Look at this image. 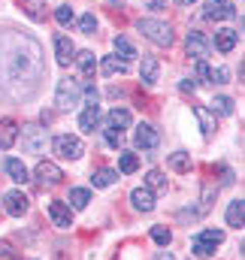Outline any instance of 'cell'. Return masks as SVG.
I'll list each match as a JSON object with an SVG mask.
<instances>
[{
	"label": "cell",
	"mask_w": 245,
	"mask_h": 260,
	"mask_svg": "<svg viewBox=\"0 0 245 260\" xmlns=\"http://www.w3.org/2000/svg\"><path fill=\"white\" fill-rule=\"evenodd\" d=\"M55 18H58V24L70 27V24H73V9H70V6H58V9H55Z\"/></svg>",
	"instance_id": "cell-34"
},
{
	"label": "cell",
	"mask_w": 245,
	"mask_h": 260,
	"mask_svg": "<svg viewBox=\"0 0 245 260\" xmlns=\"http://www.w3.org/2000/svg\"><path fill=\"white\" fill-rule=\"evenodd\" d=\"M145 185H148V191H167V176L161 170H151L145 176Z\"/></svg>",
	"instance_id": "cell-27"
},
{
	"label": "cell",
	"mask_w": 245,
	"mask_h": 260,
	"mask_svg": "<svg viewBox=\"0 0 245 260\" xmlns=\"http://www.w3.org/2000/svg\"><path fill=\"white\" fill-rule=\"evenodd\" d=\"M106 121H109V127H115V130H124V127H130V112L127 109H112L109 115H106Z\"/></svg>",
	"instance_id": "cell-23"
},
{
	"label": "cell",
	"mask_w": 245,
	"mask_h": 260,
	"mask_svg": "<svg viewBox=\"0 0 245 260\" xmlns=\"http://www.w3.org/2000/svg\"><path fill=\"white\" fill-rule=\"evenodd\" d=\"M209 76H212L209 64H206V61H197V79H200L203 85H209Z\"/></svg>",
	"instance_id": "cell-36"
},
{
	"label": "cell",
	"mask_w": 245,
	"mask_h": 260,
	"mask_svg": "<svg viewBox=\"0 0 245 260\" xmlns=\"http://www.w3.org/2000/svg\"><path fill=\"white\" fill-rule=\"evenodd\" d=\"M203 15H206L209 21H227V18H233V15H236V9H233V3H230V0H209Z\"/></svg>",
	"instance_id": "cell-5"
},
{
	"label": "cell",
	"mask_w": 245,
	"mask_h": 260,
	"mask_svg": "<svg viewBox=\"0 0 245 260\" xmlns=\"http://www.w3.org/2000/svg\"><path fill=\"white\" fill-rule=\"evenodd\" d=\"M55 58H58V64L67 67L76 61V46L70 43V37H64V34H58L55 37Z\"/></svg>",
	"instance_id": "cell-9"
},
{
	"label": "cell",
	"mask_w": 245,
	"mask_h": 260,
	"mask_svg": "<svg viewBox=\"0 0 245 260\" xmlns=\"http://www.w3.org/2000/svg\"><path fill=\"white\" fill-rule=\"evenodd\" d=\"M194 115H197L203 133H215V112H209L206 106H194Z\"/></svg>",
	"instance_id": "cell-22"
},
{
	"label": "cell",
	"mask_w": 245,
	"mask_h": 260,
	"mask_svg": "<svg viewBox=\"0 0 245 260\" xmlns=\"http://www.w3.org/2000/svg\"><path fill=\"white\" fill-rule=\"evenodd\" d=\"M82 97H85V103H88V106H97V100H100V94H97V88H94V85H82Z\"/></svg>",
	"instance_id": "cell-35"
},
{
	"label": "cell",
	"mask_w": 245,
	"mask_h": 260,
	"mask_svg": "<svg viewBox=\"0 0 245 260\" xmlns=\"http://www.w3.org/2000/svg\"><path fill=\"white\" fill-rule=\"evenodd\" d=\"M3 203H6V212L12 215V218H21L24 212H27V197L21 194V191H9V194L3 197Z\"/></svg>",
	"instance_id": "cell-11"
},
{
	"label": "cell",
	"mask_w": 245,
	"mask_h": 260,
	"mask_svg": "<svg viewBox=\"0 0 245 260\" xmlns=\"http://www.w3.org/2000/svg\"><path fill=\"white\" fill-rule=\"evenodd\" d=\"M115 179H118V170L103 167V170H97V173L91 176V185H94V188H109V185H115Z\"/></svg>",
	"instance_id": "cell-20"
},
{
	"label": "cell",
	"mask_w": 245,
	"mask_h": 260,
	"mask_svg": "<svg viewBox=\"0 0 245 260\" xmlns=\"http://www.w3.org/2000/svg\"><path fill=\"white\" fill-rule=\"evenodd\" d=\"M15 139H18V124H15L12 118H3V121H0V148H3V151L12 148Z\"/></svg>",
	"instance_id": "cell-13"
},
{
	"label": "cell",
	"mask_w": 245,
	"mask_h": 260,
	"mask_svg": "<svg viewBox=\"0 0 245 260\" xmlns=\"http://www.w3.org/2000/svg\"><path fill=\"white\" fill-rule=\"evenodd\" d=\"M100 73H103V76H115V73L121 76V73H127V64L118 61V58H103V61H100Z\"/></svg>",
	"instance_id": "cell-24"
},
{
	"label": "cell",
	"mask_w": 245,
	"mask_h": 260,
	"mask_svg": "<svg viewBox=\"0 0 245 260\" xmlns=\"http://www.w3.org/2000/svg\"><path fill=\"white\" fill-rule=\"evenodd\" d=\"M49 218H52V224L55 227H61V230H70L73 227V212H70V206L67 203H49Z\"/></svg>",
	"instance_id": "cell-8"
},
{
	"label": "cell",
	"mask_w": 245,
	"mask_h": 260,
	"mask_svg": "<svg viewBox=\"0 0 245 260\" xmlns=\"http://www.w3.org/2000/svg\"><path fill=\"white\" fill-rule=\"evenodd\" d=\"M133 142H136V148H142V151H155L158 142H161V136H158V130L151 127V124H139L136 133H133Z\"/></svg>",
	"instance_id": "cell-7"
},
{
	"label": "cell",
	"mask_w": 245,
	"mask_h": 260,
	"mask_svg": "<svg viewBox=\"0 0 245 260\" xmlns=\"http://www.w3.org/2000/svg\"><path fill=\"white\" fill-rule=\"evenodd\" d=\"M109 3H121V0H109Z\"/></svg>",
	"instance_id": "cell-43"
},
{
	"label": "cell",
	"mask_w": 245,
	"mask_h": 260,
	"mask_svg": "<svg viewBox=\"0 0 245 260\" xmlns=\"http://www.w3.org/2000/svg\"><path fill=\"white\" fill-rule=\"evenodd\" d=\"M170 167H173L176 173H188V170H191V154H188V151H173V154H170Z\"/></svg>",
	"instance_id": "cell-26"
},
{
	"label": "cell",
	"mask_w": 245,
	"mask_h": 260,
	"mask_svg": "<svg viewBox=\"0 0 245 260\" xmlns=\"http://www.w3.org/2000/svg\"><path fill=\"white\" fill-rule=\"evenodd\" d=\"M158 73H161V67L155 58H142V67H139V79L145 82V85H155L158 82Z\"/></svg>",
	"instance_id": "cell-19"
},
{
	"label": "cell",
	"mask_w": 245,
	"mask_h": 260,
	"mask_svg": "<svg viewBox=\"0 0 245 260\" xmlns=\"http://www.w3.org/2000/svg\"><path fill=\"white\" fill-rule=\"evenodd\" d=\"M236 40H239V34L236 30H230V27H221L218 34H215V46H218V52H233V46H236Z\"/></svg>",
	"instance_id": "cell-15"
},
{
	"label": "cell",
	"mask_w": 245,
	"mask_h": 260,
	"mask_svg": "<svg viewBox=\"0 0 245 260\" xmlns=\"http://www.w3.org/2000/svg\"><path fill=\"white\" fill-rule=\"evenodd\" d=\"M197 239H203V242H212V245H221V242H224V230H215V227H206L203 233H197Z\"/></svg>",
	"instance_id": "cell-31"
},
{
	"label": "cell",
	"mask_w": 245,
	"mask_h": 260,
	"mask_svg": "<svg viewBox=\"0 0 245 260\" xmlns=\"http://www.w3.org/2000/svg\"><path fill=\"white\" fill-rule=\"evenodd\" d=\"M37 179L43 182V185H49V188H55V185H61L64 173L55 167V164H49V160H40L37 164Z\"/></svg>",
	"instance_id": "cell-10"
},
{
	"label": "cell",
	"mask_w": 245,
	"mask_h": 260,
	"mask_svg": "<svg viewBox=\"0 0 245 260\" xmlns=\"http://www.w3.org/2000/svg\"><path fill=\"white\" fill-rule=\"evenodd\" d=\"M118 170H121V173H136V170H139V157H136L133 151H121V154H118Z\"/></svg>",
	"instance_id": "cell-25"
},
{
	"label": "cell",
	"mask_w": 245,
	"mask_h": 260,
	"mask_svg": "<svg viewBox=\"0 0 245 260\" xmlns=\"http://www.w3.org/2000/svg\"><path fill=\"white\" fill-rule=\"evenodd\" d=\"M136 27H139V34L148 37L151 43H158V46H173V27H170L167 21H158V18H139Z\"/></svg>",
	"instance_id": "cell-1"
},
{
	"label": "cell",
	"mask_w": 245,
	"mask_h": 260,
	"mask_svg": "<svg viewBox=\"0 0 245 260\" xmlns=\"http://www.w3.org/2000/svg\"><path fill=\"white\" fill-rule=\"evenodd\" d=\"M112 46H115V58H121L124 64H127V61H133V58H139V55H136V49H133V43H130L127 37H115V43H112Z\"/></svg>",
	"instance_id": "cell-18"
},
{
	"label": "cell",
	"mask_w": 245,
	"mask_h": 260,
	"mask_svg": "<svg viewBox=\"0 0 245 260\" xmlns=\"http://www.w3.org/2000/svg\"><path fill=\"white\" fill-rule=\"evenodd\" d=\"M151 239H155L158 245H170V242H173V233H170L167 227H155V230H151Z\"/></svg>",
	"instance_id": "cell-33"
},
{
	"label": "cell",
	"mask_w": 245,
	"mask_h": 260,
	"mask_svg": "<svg viewBox=\"0 0 245 260\" xmlns=\"http://www.w3.org/2000/svg\"><path fill=\"white\" fill-rule=\"evenodd\" d=\"M106 142H109L112 148H118V145H121V130H115V127H106Z\"/></svg>",
	"instance_id": "cell-38"
},
{
	"label": "cell",
	"mask_w": 245,
	"mask_h": 260,
	"mask_svg": "<svg viewBox=\"0 0 245 260\" xmlns=\"http://www.w3.org/2000/svg\"><path fill=\"white\" fill-rule=\"evenodd\" d=\"M88 203H91V191H88V188H73V191H70V206L85 209Z\"/></svg>",
	"instance_id": "cell-28"
},
{
	"label": "cell",
	"mask_w": 245,
	"mask_h": 260,
	"mask_svg": "<svg viewBox=\"0 0 245 260\" xmlns=\"http://www.w3.org/2000/svg\"><path fill=\"white\" fill-rule=\"evenodd\" d=\"M158 260H173V254H170V251H167V254H161V257Z\"/></svg>",
	"instance_id": "cell-41"
},
{
	"label": "cell",
	"mask_w": 245,
	"mask_h": 260,
	"mask_svg": "<svg viewBox=\"0 0 245 260\" xmlns=\"http://www.w3.org/2000/svg\"><path fill=\"white\" fill-rule=\"evenodd\" d=\"M212 112H218V115H233V100H230V97H215V100H212Z\"/></svg>",
	"instance_id": "cell-30"
},
{
	"label": "cell",
	"mask_w": 245,
	"mask_h": 260,
	"mask_svg": "<svg viewBox=\"0 0 245 260\" xmlns=\"http://www.w3.org/2000/svg\"><path fill=\"white\" fill-rule=\"evenodd\" d=\"M227 79H230V73H227V67H218V70H215V73L209 76V82H215V85H224Z\"/></svg>",
	"instance_id": "cell-37"
},
{
	"label": "cell",
	"mask_w": 245,
	"mask_h": 260,
	"mask_svg": "<svg viewBox=\"0 0 245 260\" xmlns=\"http://www.w3.org/2000/svg\"><path fill=\"white\" fill-rule=\"evenodd\" d=\"M46 145H49V133L43 127H37V124L21 127V148L27 154H40V151H46Z\"/></svg>",
	"instance_id": "cell-3"
},
{
	"label": "cell",
	"mask_w": 245,
	"mask_h": 260,
	"mask_svg": "<svg viewBox=\"0 0 245 260\" xmlns=\"http://www.w3.org/2000/svg\"><path fill=\"white\" fill-rule=\"evenodd\" d=\"M100 118H103L100 106H88V109L79 115V130H85V133H94V130L100 127Z\"/></svg>",
	"instance_id": "cell-12"
},
{
	"label": "cell",
	"mask_w": 245,
	"mask_h": 260,
	"mask_svg": "<svg viewBox=\"0 0 245 260\" xmlns=\"http://www.w3.org/2000/svg\"><path fill=\"white\" fill-rule=\"evenodd\" d=\"M27 15L40 21V18H43V12H40V3H30V9H27Z\"/></svg>",
	"instance_id": "cell-39"
},
{
	"label": "cell",
	"mask_w": 245,
	"mask_h": 260,
	"mask_svg": "<svg viewBox=\"0 0 245 260\" xmlns=\"http://www.w3.org/2000/svg\"><path fill=\"white\" fill-rule=\"evenodd\" d=\"M185 49H188V55H191V58L203 61V58L209 55V40H206V34L191 30V34H188V40H185Z\"/></svg>",
	"instance_id": "cell-6"
},
{
	"label": "cell",
	"mask_w": 245,
	"mask_h": 260,
	"mask_svg": "<svg viewBox=\"0 0 245 260\" xmlns=\"http://www.w3.org/2000/svg\"><path fill=\"white\" fill-rule=\"evenodd\" d=\"M3 170H6V173H9V179H12V182H18V185L30 182V179H27V167H24L21 160H15V157H9V160L3 164Z\"/></svg>",
	"instance_id": "cell-17"
},
{
	"label": "cell",
	"mask_w": 245,
	"mask_h": 260,
	"mask_svg": "<svg viewBox=\"0 0 245 260\" xmlns=\"http://www.w3.org/2000/svg\"><path fill=\"white\" fill-rule=\"evenodd\" d=\"M79 30H82V34H94V30H97V18H94L91 12H85V15L79 18Z\"/></svg>",
	"instance_id": "cell-32"
},
{
	"label": "cell",
	"mask_w": 245,
	"mask_h": 260,
	"mask_svg": "<svg viewBox=\"0 0 245 260\" xmlns=\"http://www.w3.org/2000/svg\"><path fill=\"white\" fill-rule=\"evenodd\" d=\"M245 224V203H242V197L239 200H233L230 206H227V227H242Z\"/></svg>",
	"instance_id": "cell-16"
},
{
	"label": "cell",
	"mask_w": 245,
	"mask_h": 260,
	"mask_svg": "<svg viewBox=\"0 0 245 260\" xmlns=\"http://www.w3.org/2000/svg\"><path fill=\"white\" fill-rule=\"evenodd\" d=\"M191 248H194V254H197V257H212L218 245H212V242H203V239H197V236H194Z\"/></svg>",
	"instance_id": "cell-29"
},
{
	"label": "cell",
	"mask_w": 245,
	"mask_h": 260,
	"mask_svg": "<svg viewBox=\"0 0 245 260\" xmlns=\"http://www.w3.org/2000/svg\"><path fill=\"white\" fill-rule=\"evenodd\" d=\"M130 203H133V209H136V212H151V209H155V197H151L148 188H133Z\"/></svg>",
	"instance_id": "cell-14"
},
{
	"label": "cell",
	"mask_w": 245,
	"mask_h": 260,
	"mask_svg": "<svg viewBox=\"0 0 245 260\" xmlns=\"http://www.w3.org/2000/svg\"><path fill=\"white\" fill-rule=\"evenodd\" d=\"M79 100H82V82L79 79H61L58 82V91H55V106L58 109H73V106H79Z\"/></svg>",
	"instance_id": "cell-2"
},
{
	"label": "cell",
	"mask_w": 245,
	"mask_h": 260,
	"mask_svg": "<svg viewBox=\"0 0 245 260\" xmlns=\"http://www.w3.org/2000/svg\"><path fill=\"white\" fill-rule=\"evenodd\" d=\"M142 3H145L148 9H164V6H167V0H142Z\"/></svg>",
	"instance_id": "cell-40"
},
{
	"label": "cell",
	"mask_w": 245,
	"mask_h": 260,
	"mask_svg": "<svg viewBox=\"0 0 245 260\" xmlns=\"http://www.w3.org/2000/svg\"><path fill=\"white\" fill-rule=\"evenodd\" d=\"M55 154L64 157V160H79V157L85 154V145H82V139H79V136L64 133V136L55 139Z\"/></svg>",
	"instance_id": "cell-4"
},
{
	"label": "cell",
	"mask_w": 245,
	"mask_h": 260,
	"mask_svg": "<svg viewBox=\"0 0 245 260\" xmlns=\"http://www.w3.org/2000/svg\"><path fill=\"white\" fill-rule=\"evenodd\" d=\"M179 3H185V6H191V3H197V0H179Z\"/></svg>",
	"instance_id": "cell-42"
},
{
	"label": "cell",
	"mask_w": 245,
	"mask_h": 260,
	"mask_svg": "<svg viewBox=\"0 0 245 260\" xmlns=\"http://www.w3.org/2000/svg\"><path fill=\"white\" fill-rule=\"evenodd\" d=\"M76 64H79V70H82L85 79H91L94 70H97V58H94V52H79V55H76Z\"/></svg>",
	"instance_id": "cell-21"
}]
</instances>
